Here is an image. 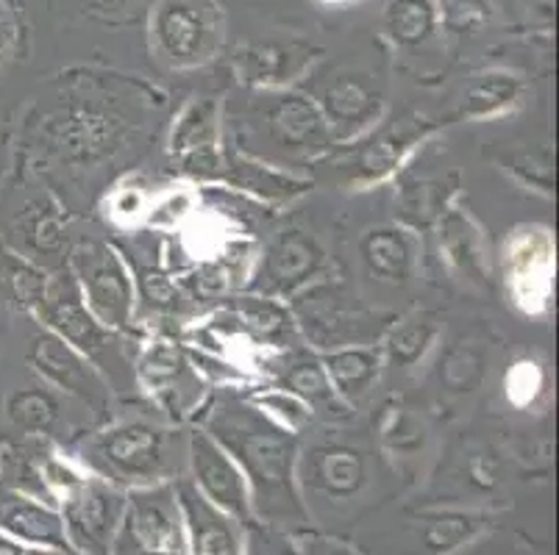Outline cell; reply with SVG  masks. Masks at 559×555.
I'll return each mask as SVG.
<instances>
[{"label": "cell", "instance_id": "e0dca14e", "mask_svg": "<svg viewBox=\"0 0 559 555\" xmlns=\"http://www.w3.org/2000/svg\"><path fill=\"white\" fill-rule=\"evenodd\" d=\"M39 314L50 325V330L73 345L79 353L95 355L106 345V328L86 312L79 289L70 281H59L45 289L39 298Z\"/></svg>", "mask_w": 559, "mask_h": 555}, {"label": "cell", "instance_id": "5b68a950", "mask_svg": "<svg viewBox=\"0 0 559 555\" xmlns=\"http://www.w3.org/2000/svg\"><path fill=\"white\" fill-rule=\"evenodd\" d=\"M129 495L98 475H84L62 497L64 539L81 555H111Z\"/></svg>", "mask_w": 559, "mask_h": 555}, {"label": "cell", "instance_id": "4fadbf2b", "mask_svg": "<svg viewBox=\"0 0 559 555\" xmlns=\"http://www.w3.org/2000/svg\"><path fill=\"white\" fill-rule=\"evenodd\" d=\"M0 533H7L17 544L70 550L64 539L62 514L50 503H43L39 497L25 495L12 486H0Z\"/></svg>", "mask_w": 559, "mask_h": 555}, {"label": "cell", "instance_id": "ba28073f", "mask_svg": "<svg viewBox=\"0 0 559 555\" xmlns=\"http://www.w3.org/2000/svg\"><path fill=\"white\" fill-rule=\"evenodd\" d=\"M326 264V253L318 244V239L307 231H282L264 248V256L253 275L251 289L264 298L278 300L301 292L309 287L314 275Z\"/></svg>", "mask_w": 559, "mask_h": 555}, {"label": "cell", "instance_id": "74e56055", "mask_svg": "<svg viewBox=\"0 0 559 555\" xmlns=\"http://www.w3.org/2000/svg\"><path fill=\"white\" fill-rule=\"evenodd\" d=\"M298 550H301V555H359L348 544L337 542V539L320 536V533H304L298 539Z\"/></svg>", "mask_w": 559, "mask_h": 555}, {"label": "cell", "instance_id": "d6986e66", "mask_svg": "<svg viewBox=\"0 0 559 555\" xmlns=\"http://www.w3.org/2000/svg\"><path fill=\"white\" fill-rule=\"evenodd\" d=\"M379 111V98L370 89H365L359 81L343 79L329 86L326 95H323V117H326L334 140L359 136L373 125Z\"/></svg>", "mask_w": 559, "mask_h": 555}, {"label": "cell", "instance_id": "83f0119b", "mask_svg": "<svg viewBox=\"0 0 559 555\" xmlns=\"http://www.w3.org/2000/svg\"><path fill=\"white\" fill-rule=\"evenodd\" d=\"M284 386H287L289 395H296L298 400H304L309 409L312 406H332L337 400L323 364L318 359H309V355L287 364V370H284Z\"/></svg>", "mask_w": 559, "mask_h": 555}, {"label": "cell", "instance_id": "d590c367", "mask_svg": "<svg viewBox=\"0 0 559 555\" xmlns=\"http://www.w3.org/2000/svg\"><path fill=\"white\" fill-rule=\"evenodd\" d=\"M384 442L393 447L395 453H412L424 445V427L418 425V420H412L406 411H395L393 422L388 425V434H384Z\"/></svg>", "mask_w": 559, "mask_h": 555}, {"label": "cell", "instance_id": "44dd1931", "mask_svg": "<svg viewBox=\"0 0 559 555\" xmlns=\"http://www.w3.org/2000/svg\"><path fill=\"white\" fill-rule=\"evenodd\" d=\"M320 364L326 370V378L332 384L334 395L348 400V403H357V400L368 395L370 386L376 384L381 353L370 348V345H357V348L329 350Z\"/></svg>", "mask_w": 559, "mask_h": 555}, {"label": "cell", "instance_id": "f546056e", "mask_svg": "<svg viewBox=\"0 0 559 555\" xmlns=\"http://www.w3.org/2000/svg\"><path fill=\"white\" fill-rule=\"evenodd\" d=\"M440 375L451 391H471L485 375V355L474 348H454L440 364Z\"/></svg>", "mask_w": 559, "mask_h": 555}, {"label": "cell", "instance_id": "d4e9b609", "mask_svg": "<svg viewBox=\"0 0 559 555\" xmlns=\"http://www.w3.org/2000/svg\"><path fill=\"white\" fill-rule=\"evenodd\" d=\"M223 167H228V176L237 186L248 192H257L262 197H293L301 195L307 190V183L298 181L293 176H282V172L271 170V167L253 165V161L240 159V156H228V161Z\"/></svg>", "mask_w": 559, "mask_h": 555}, {"label": "cell", "instance_id": "9c48e42d", "mask_svg": "<svg viewBox=\"0 0 559 555\" xmlns=\"http://www.w3.org/2000/svg\"><path fill=\"white\" fill-rule=\"evenodd\" d=\"M301 486L326 500H350L368 481L365 453L345 442H320L296 461Z\"/></svg>", "mask_w": 559, "mask_h": 555}, {"label": "cell", "instance_id": "6da1fadb", "mask_svg": "<svg viewBox=\"0 0 559 555\" xmlns=\"http://www.w3.org/2000/svg\"><path fill=\"white\" fill-rule=\"evenodd\" d=\"M206 434L234 458L251 492V508L267 526H304L307 511L296 486L298 442L267 411L226 397L206 417Z\"/></svg>", "mask_w": 559, "mask_h": 555}, {"label": "cell", "instance_id": "4dcf8cb0", "mask_svg": "<svg viewBox=\"0 0 559 555\" xmlns=\"http://www.w3.org/2000/svg\"><path fill=\"white\" fill-rule=\"evenodd\" d=\"M388 23L399 43H420L431 31V9L420 0H401V3L390 7Z\"/></svg>", "mask_w": 559, "mask_h": 555}, {"label": "cell", "instance_id": "2e32d148", "mask_svg": "<svg viewBox=\"0 0 559 555\" xmlns=\"http://www.w3.org/2000/svg\"><path fill=\"white\" fill-rule=\"evenodd\" d=\"M429 131V122H393L388 129L376 131L368 142H362L340 167L348 172L350 183H365L368 186V183L388 178L401 165L404 153L415 142L424 140Z\"/></svg>", "mask_w": 559, "mask_h": 555}, {"label": "cell", "instance_id": "ffe728a7", "mask_svg": "<svg viewBox=\"0 0 559 555\" xmlns=\"http://www.w3.org/2000/svg\"><path fill=\"white\" fill-rule=\"evenodd\" d=\"M440 253H443L445 264L460 275L462 281L474 283V287H487V267L485 253H481L479 231L467 214L462 212H445L440 217Z\"/></svg>", "mask_w": 559, "mask_h": 555}, {"label": "cell", "instance_id": "8d00e7d4", "mask_svg": "<svg viewBox=\"0 0 559 555\" xmlns=\"http://www.w3.org/2000/svg\"><path fill=\"white\" fill-rule=\"evenodd\" d=\"M25 239L32 242L34 251H56V248H59V239H62L59 222H56L50 214H39V217H34V220L28 222V228H25Z\"/></svg>", "mask_w": 559, "mask_h": 555}, {"label": "cell", "instance_id": "52a82bcc", "mask_svg": "<svg viewBox=\"0 0 559 555\" xmlns=\"http://www.w3.org/2000/svg\"><path fill=\"white\" fill-rule=\"evenodd\" d=\"M187 461L195 481L192 486L234 522H240L242 528L251 526L253 508L246 475L206 431H192L187 436Z\"/></svg>", "mask_w": 559, "mask_h": 555}, {"label": "cell", "instance_id": "484cf974", "mask_svg": "<svg viewBox=\"0 0 559 555\" xmlns=\"http://www.w3.org/2000/svg\"><path fill=\"white\" fill-rule=\"evenodd\" d=\"M7 414L14 425L32 434H48L59 422V403L48 389L14 391L7 400Z\"/></svg>", "mask_w": 559, "mask_h": 555}, {"label": "cell", "instance_id": "1f68e13d", "mask_svg": "<svg viewBox=\"0 0 559 555\" xmlns=\"http://www.w3.org/2000/svg\"><path fill=\"white\" fill-rule=\"evenodd\" d=\"M240 312L242 319L248 323V328L262 334L264 339H276V336H282L289 325L287 312H284L282 305L273 303L271 298H246L240 305Z\"/></svg>", "mask_w": 559, "mask_h": 555}, {"label": "cell", "instance_id": "f1b7e54d", "mask_svg": "<svg viewBox=\"0 0 559 555\" xmlns=\"http://www.w3.org/2000/svg\"><path fill=\"white\" fill-rule=\"evenodd\" d=\"M479 528V519L462 517V514H443V517H429L420 526V544L429 555H445L460 547L465 539H471Z\"/></svg>", "mask_w": 559, "mask_h": 555}, {"label": "cell", "instance_id": "7402d4cb", "mask_svg": "<svg viewBox=\"0 0 559 555\" xmlns=\"http://www.w3.org/2000/svg\"><path fill=\"white\" fill-rule=\"evenodd\" d=\"M140 375L151 391L167 400L170 409L185 406L187 391L195 389V381L190 378V364L173 345H151L140 359Z\"/></svg>", "mask_w": 559, "mask_h": 555}, {"label": "cell", "instance_id": "3957f363", "mask_svg": "<svg viewBox=\"0 0 559 555\" xmlns=\"http://www.w3.org/2000/svg\"><path fill=\"white\" fill-rule=\"evenodd\" d=\"M357 300V298H354ZM340 287H312L304 289L293 303L298 323L309 342L320 350L357 348L373 342L390 328V314H376L354 303Z\"/></svg>", "mask_w": 559, "mask_h": 555}, {"label": "cell", "instance_id": "7c38bea8", "mask_svg": "<svg viewBox=\"0 0 559 555\" xmlns=\"http://www.w3.org/2000/svg\"><path fill=\"white\" fill-rule=\"evenodd\" d=\"M28 359L37 366V373H43L59 389L70 391V395H79L81 400H86L95 409L104 406L106 389L100 384L98 373L90 366L84 353H79L73 345L64 342L62 336H56L53 330L34 339Z\"/></svg>", "mask_w": 559, "mask_h": 555}, {"label": "cell", "instance_id": "4316f807", "mask_svg": "<svg viewBox=\"0 0 559 555\" xmlns=\"http://www.w3.org/2000/svg\"><path fill=\"white\" fill-rule=\"evenodd\" d=\"M518 81L512 75H481L479 81L467 86L462 100V117H487L504 111L515 104Z\"/></svg>", "mask_w": 559, "mask_h": 555}, {"label": "cell", "instance_id": "ab89813d", "mask_svg": "<svg viewBox=\"0 0 559 555\" xmlns=\"http://www.w3.org/2000/svg\"><path fill=\"white\" fill-rule=\"evenodd\" d=\"M25 555H75L70 550H56V547H32L25 550Z\"/></svg>", "mask_w": 559, "mask_h": 555}, {"label": "cell", "instance_id": "f35d334b", "mask_svg": "<svg viewBox=\"0 0 559 555\" xmlns=\"http://www.w3.org/2000/svg\"><path fill=\"white\" fill-rule=\"evenodd\" d=\"M0 555H25V550L14 539H9L7 533H0Z\"/></svg>", "mask_w": 559, "mask_h": 555}, {"label": "cell", "instance_id": "5bb4252c", "mask_svg": "<svg viewBox=\"0 0 559 555\" xmlns=\"http://www.w3.org/2000/svg\"><path fill=\"white\" fill-rule=\"evenodd\" d=\"M264 129L282 150L296 153V156H314V153L329 150L334 142L323 111L301 95L278 98L267 111Z\"/></svg>", "mask_w": 559, "mask_h": 555}, {"label": "cell", "instance_id": "603a6c76", "mask_svg": "<svg viewBox=\"0 0 559 555\" xmlns=\"http://www.w3.org/2000/svg\"><path fill=\"white\" fill-rule=\"evenodd\" d=\"M456 176L449 178H418L406 176L399 192L401 217L412 226H429L445 214V203L454 195Z\"/></svg>", "mask_w": 559, "mask_h": 555}, {"label": "cell", "instance_id": "ac0fdd59", "mask_svg": "<svg viewBox=\"0 0 559 555\" xmlns=\"http://www.w3.org/2000/svg\"><path fill=\"white\" fill-rule=\"evenodd\" d=\"M359 253L368 273L381 281L404 283L415 269V239L399 226L370 228L359 242Z\"/></svg>", "mask_w": 559, "mask_h": 555}, {"label": "cell", "instance_id": "8992f818", "mask_svg": "<svg viewBox=\"0 0 559 555\" xmlns=\"http://www.w3.org/2000/svg\"><path fill=\"white\" fill-rule=\"evenodd\" d=\"M70 264H73L86 312L106 330L123 328L134 309V287L120 256L109 244L81 239L70 253Z\"/></svg>", "mask_w": 559, "mask_h": 555}, {"label": "cell", "instance_id": "9a60e30c", "mask_svg": "<svg viewBox=\"0 0 559 555\" xmlns=\"http://www.w3.org/2000/svg\"><path fill=\"white\" fill-rule=\"evenodd\" d=\"M217 106L212 100H195L181 111L173 125L170 150L187 172L221 176L223 159L217 150Z\"/></svg>", "mask_w": 559, "mask_h": 555}, {"label": "cell", "instance_id": "8fae6325", "mask_svg": "<svg viewBox=\"0 0 559 555\" xmlns=\"http://www.w3.org/2000/svg\"><path fill=\"white\" fill-rule=\"evenodd\" d=\"M156 39L173 64L187 68L210 59L215 43V17L195 7V0H167L156 14Z\"/></svg>", "mask_w": 559, "mask_h": 555}, {"label": "cell", "instance_id": "e575fe53", "mask_svg": "<svg viewBox=\"0 0 559 555\" xmlns=\"http://www.w3.org/2000/svg\"><path fill=\"white\" fill-rule=\"evenodd\" d=\"M251 533H248V550L251 555H301L296 542H289L284 533H278L273 526H248Z\"/></svg>", "mask_w": 559, "mask_h": 555}, {"label": "cell", "instance_id": "7a4b0ae2", "mask_svg": "<svg viewBox=\"0 0 559 555\" xmlns=\"http://www.w3.org/2000/svg\"><path fill=\"white\" fill-rule=\"evenodd\" d=\"M86 470L120 488H145L170 481L187 458L181 431L151 420H117L79 447Z\"/></svg>", "mask_w": 559, "mask_h": 555}, {"label": "cell", "instance_id": "277c9868", "mask_svg": "<svg viewBox=\"0 0 559 555\" xmlns=\"http://www.w3.org/2000/svg\"><path fill=\"white\" fill-rule=\"evenodd\" d=\"M111 555H190L176 488H131Z\"/></svg>", "mask_w": 559, "mask_h": 555}, {"label": "cell", "instance_id": "30bf717a", "mask_svg": "<svg viewBox=\"0 0 559 555\" xmlns=\"http://www.w3.org/2000/svg\"><path fill=\"white\" fill-rule=\"evenodd\" d=\"M181 519H185L187 553L190 555H246L242 526L212 506L192 483L176 486Z\"/></svg>", "mask_w": 559, "mask_h": 555}, {"label": "cell", "instance_id": "cb8c5ba5", "mask_svg": "<svg viewBox=\"0 0 559 555\" xmlns=\"http://www.w3.org/2000/svg\"><path fill=\"white\" fill-rule=\"evenodd\" d=\"M437 339V319L431 314H412L390 328L384 355L395 366H415Z\"/></svg>", "mask_w": 559, "mask_h": 555}, {"label": "cell", "instance_id": "836d02e7", "mask_svg": "<svg viewBox=\"0 0 559 555\" xmlns=\"http://www.w3.org/2000/svg\"><path fill=\"white\" fill-rule=\"evenodd\" d=\"M259 403L264 406V411H271V414H278L282 425L287 431H296L301 427L304 422L309 420V406L304 400H298L296 395H289L287 389L273 391V395H262L259 397Z\"/></svg>", "mask_w": 559, "mask_h": 555}, {"label": "cell", "instance_id": "d6a6232c", "mask_svg": "<svg viewBox=\"0 0 559 555\" xmlns=\"http://www.w3.org/2000/svg\"><path fill=\"white\" fill-rule=\"evenodd\" d=\"M512 172L518 178H523L532 186H540L543 192H551V181H554V161L551 153L543 147V150H521L512 159Z\"/></svg>", "mask_w": 559, "mask_h": 555}]
</instances>
